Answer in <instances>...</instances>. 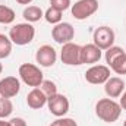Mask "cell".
I'll return each instance as SVG.
<instances>
[{"instance_id": "1", "label": "cell", "mask_w": 126, "mask_h": 126, "mask_svg": "<svg viewBox=\"0 0 126 126\" xmlns=\"http://www.w3.org/2000/svg\"><path fill=\"white\" fill-rule=\"evenodd\" d=\"M122 107L113 98H101L95 104V114L106 123H113L120 117Z\"/></svg>"}, {"instance_id": "2", "label": "cell", "mask_w": 126, "mask_h": 126, "mask_svg": "<svg viewBox=\"0 0 126 126\" xmlns=\"http://www.w3.org/2000/svg\"><path fill=\"white\" fill-rule=\"evenodd\" d=\"M35 37V28L30 22L24 24H16L10 28L9 31V38L13 44L16 46H27L30 44Z\"/></svg>"}, {"instance_id": "3", "label": "cell", "mask_w": 126, "mask_h": 126, "mask_svg": "<svg viewBox=\"0 0 126 126\" xmlns=\"http://www.w3.org/2000/svg\"><path fill=\"white\" fill-rule=\"evenodd\" d=\"M19 76L28 87L32 88H38L44 81L41 69L32 63H22L19 66Z\"/></svg>"}, {"instance_id": "4", "label": "cell", "mask_w": 126, "mask_h": 126, "mask_svg": "<svg viewBox=\"0 0 126 126\" xmlns=\"http://www.w3.org/2000/svg\"><path fill=\"white\" fill-rule=\"evenodd\" d=\"M98 10V0H78L72 4V16L78 21H84Z\"/></svg>"}, {"instance_id": "5", "label": "cell", "mask_w": 126, "mask_h": 126, "mask_svg": "<svg viewBox=\"0 0 126 126\" xmlns=\"http://www.w3.org/2000/svg\"><path fill=\"white\" fill-rule=\"evenodd\" d=\"M81 48L82 46H78L75 43H66L62 46V51H60V59L64 64L67 66H78L82 64L81 63Z\"/></svg>"}, {"instance_id": "6", "label": "cell", "mask_w": 126, "mask_h": 126, "mask_svg": "<svg viewBox=\"0 0 126 126\" xmlns=\"http://www.w3.org/2000/svg\"><path fill=\"white\" fill-rule=\"evenodd\" d=\"M93 40H94V44L98 48L107 50L114 44L116 35L110 27H98L93 34Z\"/></svg>"}, {"instance_id": "7", "label": "cell", "mask_w": 126, "mask_h": 126, "mask_svg": "<svg viewBox=\"0 0 126 126\" xmlns=\"http://www.w3.org/2000/svg\"><path fill=\"white\" fill-rule=\"evenodd\" d=\"M109 78H110V67L109 66H104V64H94L93 67H90L85 72L87 82H90L93 85L106 84V81Z\"/></svg>"}, {"instance_id": "8", "label": "cell", "mask_w": 126, "mask_h": 126, "mask_svg": "<svg viewBox=\"0 0 126 126\" xmlns=\"http://www.w3.org/2000/svg\"><path fill=\"white\" fill-rule=\"evenodd\" d=\"M51 37L56 43L59 44H66L70 43L75 37V28L72 27V24L69 22H60L57 25H54V28L51 30Z\"/></svg>"}, {"instance_id": "9", "label": "cell", "mask_w": 126, "mask_h": 126, "mask_svg": "<svg viewBox=\"0 0 126 126\" xmlns=\"http://www.w3.org/2000/svg\"><path fill=\"white\" fill-rule=\"evenodd\" d=\"M47 106L50 113L54 114L56 117H62L69 111V100L59 93L47 98Z\"/></svg>"}, {"instance_id": "10", "label": "cell", "mask_w": 126, "mask_h": 126, "mask_svg": "<svg viewBox=\"0 0 126 126\" xmlns=\"http://www.w3.org/2000/svg\"><path fill=\"white\" fill-rule=\"evenodd\" d=\"M35 60H37V63L40 66H43V67H50V66H53L56 63V60H57V53H56V50L51 46L44 44V46H41L37 50Z\"/></svg>"}, {"instance_id": "11", "label": "cell", "mask_w": 126, "mask_h": 126, "mask_svg": "<svg viewBox=\"0 0 126 126\" xmlns=\"http://www.w3.org/2000/svg\"><path fill=\"white\" fill-rule=\"evenodd\" d=\"M21 90V82L16 76H6L0 81V97L12 98L16 97Z\"/></svg>"}, {"instance_id": "12", "label": "cell", "mask_w": 126, "mask_h": 126, "mask_svg": "<svg viewBox=\"0 0 126 126\" xmlns=\"http://www.w3.org/2000/svg\"><path fill=\"white\" fill-rule=\"evenodd\" d=\"M103 56V50L98 48L94 43L85 44L81 48V63L82 64H93L97 63Z\"/></svg>"}, {"instance_id": "13", "label": "cell", "mask_w": 126, "mask_h": 126, "mask_svg": "<svg viewBox=\"0 0 126 126\" xmlns=\"http://www.w3.org/2000/svg\"><path fill=\"white\" fill-rule=\"evenodd\" d=\"M125 90V81L122 78H117V76H113V78H109L104 84V91L106 94L109 95V98H117L120 97L122 93Z\"/></svg>"}, {"instance_id": "14", "label": "cell", "mask_w": 126, "mask_h": 126, "mask_svg": "<svg viewBox=\"0 0 126 126\" xmlns=\"http://www.w3.org/2000/svg\"><path fill=\"white\" fill-rule=\"evenodd\" d=\"M27 104L34 110H38L47 104V95L43 93L41 88H32L27 95Z\"/></svg>"}, {"instance_id": "15", "label": "cell", "mask_w": 126, "mask_h": 126, "mask_svg": "<svg viewBox=\"0 0 126 126\" xmlns=\"http://www.w3.org/2000/svg\"><path fill=\"white\" fill-rule=\"evenodd\" d=\"M22 16L25 18L27 22L32 24V22H38V21L44 16V13H43L41 7H38V6H28V7L24 9Z\"/></svg>"}, {"instance_id": "16", "label": "cell", "mask_w": 126, "mask_h": 126, "mask_svg": "<svg viewBox=\"0 0 126 126\" xmlns=\"http://www.w3.org/2000/svg\"><path fill=\"white\" fill-rule=\"evenodd\" d=\"M109 66H110V69H111L113 72H116L117 75H126V53L120 54L119 57H116Z\"/></svg>"}, {"instance_id": "17", "label": "cell", "mask_w": 126, "mask_h": 126, "mask_svg": "<svg viewBox=\"0 0 126 126\" xmlns=\"http://www.w3.org/2000/svg\"><path fill=\"white\" fill-rule=\"evenodd\" d=\"M16 15L13 12V9H10L9 6H4V4H0V24H12L15 21Z\"/></svg>"}, {"instance_id": "18", "label": "cell", "mask_w": 126, "mask_h": 126, "mask_svg": "<svg viewBox=\"0 0 126 126\" xmlns=\"http://www.w3.org/2000/svg\"><path fill=\"white\" fill-rule=\"evenodd\" d=\"M12 41L9 37H6L4 34H0V59H6L9 57V54L12 53Z\"/></svg>"}, {"instance_id": "19", "label": "cell", "mask_w": 126, "mask_h": 126, "mask_svg": "<svg viewBox=\"0 0 126 126\" xmlns=\"http://www.w3.org/2000/svg\"><path fill=\"white\" fill-rule=\"evenodd\" d=\"M44 18H46V21H47L48 24L57 25V24H60V22H62V12L50 6V7L44 12Z\"/></svg>"}, {"instance_id": "20", "label": "cell", "mask_w": 126, "mask_h": 126, "mask_svg": "<svg viewBox=\"0 0 126 126\" xmlns=\"http://www.w3.org/2000/svg\"><path fill=\"white\" fill-rule=\"evenodd\" d=\"M12 111H13V104H12L10 98L0 97V119H4V117L10 116Z\"/></svg>"}, {"instance_id": "21", "label": "cell", "mask_w": 126, "mask_h": 126, "mask_svg": "<svg viewBox=\"0 0 126 126\" xmlns=\"http://www.w3.org/2000/svg\"><path fill=\"white\" fill-rule=\"evenodd\" d=\"M123 53H125V51H123V48H122V47L111 46L110 48H107V50H106V56H104V57H106V62L110 64V63L116 59V57H119V56H120V54H123Z\"/></svg>"}, {"instance_id": "22", "label": "cell", "mask_w": 126, "mask_h": 126, "mask_svg": "<svg viewBox=\"0 0 126 126\" xmlns=\"http://www.w3.org/2000/svg\"><path fill=\"white\" fill-rule=\"evenodd\" d=\"M40 87H41L43 93L47 95V98H48V97H51V95H54V94H57V87H56V84H54L53 81L44 79V81H43V84H41Z\"/></svg>"}, {"instance_id": "23", "label": "cell", "mask_w": 126, "mask_h": 126, "mask_svg": "<svg viewBox=\"0 0 126 126\" xmlns=\"http://www.w3.org/2000/svg\"><path fill=\"white\" fill-rule=\"evenodd\" d=\"M50 4H51V7L63 12L70 7V0H50Z\"/></svg>"}, {"instance_id": "24", "label": "cell", "mask_w": 126, "mask_h": 126, "mask_svg": "<svg viewBox=\"0 0 126 126\" xmlns=\"http://www.w3.org/2000/svg\"><path fill=\"white\" fill-rule=\"evenodd\" d=\"M50 126H78V123L73 119H70V117H63V119L59 117L57 120H54Z\"/></svg>"}, {"instance_id": "25", "label": "cell", "mask_w": 126, "mask_h": 126, "mask_svg": "<svg viewBox=\"0 0 126 126\" xmlns=\"http://www.w3.org/2000/svg\"><path fill=\"white\" fill-rule=\"evenodd\" d=\"M10 126H27V122L22 117H13L10 120Z\"/></svg>"}, {"instance_id": "26", "label": "cell", "mask_w": 126, "mask_h": 126, "mask_svg": "<svg viewBox=\"0 0 126 126\" xmlns=\"http://www.w3.org/2000/svg\"><path fill=\"white\" fill-rule=\"evenodd\" d=\"M119 104H120V107H122L123 110H126V91L122 94V98H120V103H119Z\"/></svg>"}, {"instance_id": "27", "label": "cell", "mask_w": 126, "mask_h": 126, "mask_svg": "<svg viewBox=\"0 0 126 126\" xmlns=\"http://www.w3.org/2000/svg\"><path fill=\"white\" fill-rule=\"evenodd\" d=\"M32 0H16V3H19V4H30Z\"/></svg>"}, {"instance_id": "28", "label": "cell", "mask_w": 126, "mask_h": 126, "mask_svg": "<svg viewBox=\"0 0 126 126\" xmlns=\"http://www.w3.org/2000/svg\"><path fill=\"white\" fill-rule=\"evenodd\" d=\"M0 126H10V122H6V120L0 119Z\"/></svg>"}, {"instance_id": "29", "label": "cell", "mask_w": 126, "mask_h": 126, "mask_svg": "<svg viewBox=\"0 0 126 126\" xmlns=\"http://www.w3.org/2000/svg\"><path fill=\"white\" fill-rule=\"evenodd\" d=\"M3 72V64H1V62H0V73Z\"/></svg>"}, {"instance_id": "30", "label": "cell", "mask_w": 126, "mask_h": 126, "mask_svg": "<svg viewBox=\"0 0 126 126\" xmlns=\"http://www.w3.org/2000/svg\"><path fill=\"white\" fill-rule=\"evenodd\" d=\"M123 126H126V120H125V122H123Z\"/></svg>"}]
</instances>
